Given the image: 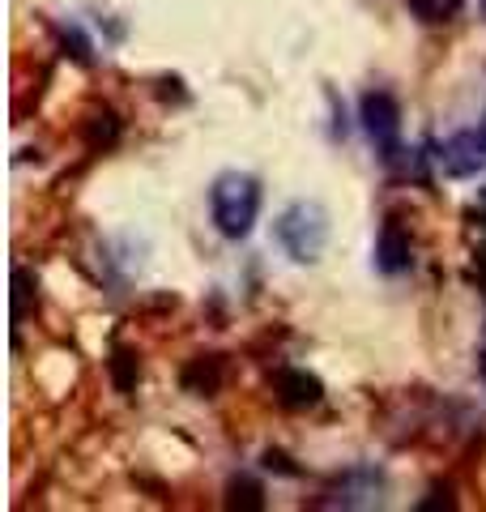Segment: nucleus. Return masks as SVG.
<instances>
[{
  "mask_svg": "<svg viewBox=\"0 0 486 512\" xmlns=\"http://www.w3.org/2000/svg\"><path fill=\"white\" fill-rule=\"evenodd\" d=\"M273 239L295 265H316L329 248V210L320 201H295L286 205L273 222Z\"/></svg>",
  "mask_w": 486,
  "mask_h": 512,
  "instance_id": "f03ea898",
  "label": "nucleus"
},
{
  "mask_svg": "<svg viewBox=\"0 0 486 512\" xmlns=\"http://www.w3.org/2000/svg\"><path fill=\"white\" fill-rule=\"evenodd\" d=\"M410 235H405L397 222H384L376 235V269L380 274H405L410 269Z\"/></svg>",
  "mask_w": 486,
  "mask_h": 512,
  "instance_id": "0eeeda50",
  "label": "nucleus"
},
{
  "mask_svg": "<svg viewBox=\"0 0 486 512\" xmlns=\"http://www.w3.org/2000/svg\"><path fill=\"white\" fill-rule=\"evenodd\" d=\"M359 124L384 163H397V154H401V103H397V94L367 90L359 99Z\"/></svg>",
  "mask_w": 486,
  "mask_h": 512,
  "instance_id": "7ed1b4c3",
  "label": "nucleus"
},
{
  "mask_svg": "<svg viewBox=\"0 0 486 512\" xmlns=\"http://www.w3.org/2000/svg\"><path fill=\"white\" fill-rule=\"evenodd\" d=\"M405 9H410V18L423 22V26H448V22L461 18L465 0H405Z\"/></svg>",
  "mask_w": 486,
  "mask_h": 512,
  "instance_id": "6e6552de",
  "label": "nucleus"
},
{
  "mask_svg": "<svg viewBox=\"0 0 486 512\" xmlns=\"http://www.w3.org/2000/svg\"><path fill=\"white\" fill-rule=\"evenodd\" d=\"M482 133H486V120H482Z\"/></svg>",
  "mask_w": 486,
  "mask_h": 512,
  "instance_id": "f8f14e48",
  "label": "nucleus"
},
{
  "mask_svg": "<svg viewBox=\"0 0 486 512\" xmlns=\"http://www.w3.org/2000/svg\"><path fill=\"white\" fill-rule=\"evenodd\" d=\"M273 389H278V402L282 406H316L324 397V384L316 376H307L303 367H282L278 376H273Z\"/></svg>",
  "mask_w": 486,
  "mask_h": 512,
  "instance_id": "423d86ee",
  "label": "nucleus"
},
{
  "mask_svg": "<svg viewBox=\"0 0 486 512\" xmlns=\"http://www.w3.org/2000/svg\"><path fill=\"white\" fill-rule=\"evenodd\" d=\"M482 13H486V0H482Z\"/></svg>",
  "mask_w": 486,
  "mask_h": 512,
  "instance_id": "ddd939ff",
  "label": "nucleus"
},
{
  "mask_svg": "<svg viewBox=\"0 0 486 512\" xmlns=\"http://www.w3.org/2000/svg\"><path fill=\"white\" fill-rule=\"evenodd\" d=\"M435 163L448 180H469V175L486 171V133L482 124L478 128H461V133H452L448 141L435 146Z\"/></svg>",
  "mask_w": 486,
  "mask_h": 512,
  "instance_id": "20e7f679",
  "label": "nucleus"
},
{
  "mask_svg": "<svg viewBox=\"0 0 486 512\" xmlns=\"http://www.w3.org/2000/svg\"><path fill=\"white\" fill-rule=\"evenodd\" d=\"M478 214H482V231H486V188L478 192Z\"/></svg>",
  "mask_w": 486,
  "mask_h": 512,
  "instance_id": "9d476101",
  "label": "nucleus"
},
{
  "mask_svg": "<svg viewBox=\"0 0 486 512\" xmlns=\"http://www.w3.org/2000/svg\"><path fill=\"white\" fill-rule=\"evenodd\" d=\"M60 43H64V47H73L69 56H73L77 64H90V39L81 35V30H77L73 22H69V26H60Z\"/></svg>",
  "mask_w": 486,
  "mask_h": 512,
  "instance_id": "1a4fd4ad",
  "label": "nucleus"
},
{
  "mask_svg": "<svg viewBox=\"0 0 486 512\" xmlns=\"http://www.w3.org/2000/svg\"><path fill=\"white\" fill-rule=\"evenodd\" d=\"M478 372H482V380H486V346L478 350Z\"/></svg>",
  "mask_w": 486,
  "mask_h": 512,
  "instance_id": "9b49d317",
  "label": "nucleus"
},
{
  "mask_svg": "<svg viewBox=\"0 0 486 512\" xmlns=\"http://www.w3.org/2000/svg\"><path fill=\"white\" fill-rule=\"evenodd\" d=\"M261 180L248 171H218L209 180V222L218 227L222 239H248L256 231V218H261Z\"/></svg>",
  "mask_w": 486,
  "mask_h": 512,
  "instance_id": "f257e3e1",
  "label": "nucleus"
},
{
  "mask_svg": "<svg viewBox=\"0 0 486 512\" xmlns=\"http://www.w3.org/2000/svg\"><path fill=\"white\" fill-rule=\"evenodd\" d=\"M384 470L376 466H354L337 478V487L329 491V500H320L324 508H371L384 500Z\"/></svg>",
  "mask_w": 486,
  "mask_h": 512,
  "instance_id": "39448f33",
  "label": "nucleus"
}]
</instances>
